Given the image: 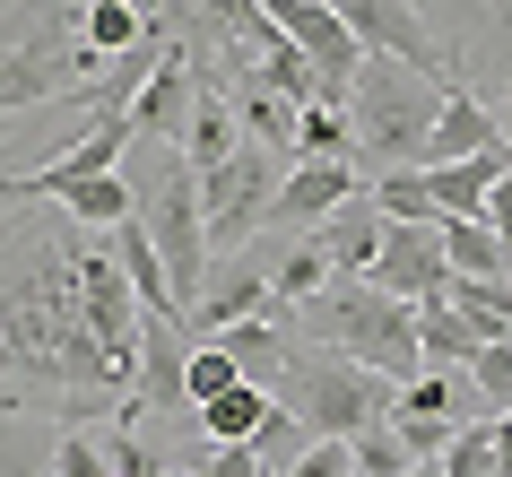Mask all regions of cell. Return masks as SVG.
<instances>
[{
  "mask_svg": "<svg viewBox=\"0 0 512 477\" xmlns=\"http://www.w3.org/2000/svg\"><path fill=\"white\" fill-rule=\"evenodd\" d=\"M79 252L70 243H35L18 269H0V365L27 373V382H53L70 399H131L122 373L96 339H87L79 313Z\"/></svg>",
  "mask_w": 512,
  "mask_h": 477,
  "instance_id": "obj_1",
  "label": "cell"
},
{
  "mask_svg": "<svg viewBox=\"0 0 512 477\" xmlns=\"http://www.w3.org/2000/svg\"><path fill=\"white\" fill-rule=\"evenodd\" d=\"M105 70L113 61L44 0V9H27V18L0 27V122L9 113H35V105H79L87 113V87L105 79Z\"/></svg>",
  "mask_w": 512,
  "mask_h": 477,
  "instance_id": "obj_2",
  "label": "cell"
},
{
  "mask_svg": "<svg viewBox=\"0 0 512 477\" xmlns=\"http://www.w3.org/2000/svg\"><path fill=\"white\" fill-rule=\"evenodd\" d=\"M278 408L313 434V443H356L365 425H391L400 408V382H382V373L348 365V356H330V347H287V365H278Z\"/></svg>",
  "mask_w": 512,
  "mask_h": 477,
  "instance_id": "obj_3",
  "label": "cell"
},
{
  "mask_svg": "<svg viewBox=\"0 0 512 477\" xmlns=\"http://www.w3.org/2000/svg\"><path fill=\"white\" fill-rule=\"evenodd\" d=\"M452 87H434L426 70H408L391 53H365L348 87V122H356V157H374V174L391 165H426V139H434V113H443Z\"/></svg>",
  "mask_w": 512,
  "mask_h": 477,
  "instance_id": "obj_4",
  "label": "cell"
},
{
  "mask_svg": "<svg viewBox=\"0 0 512 477\" xmlns=\"http://www.w3.org/2000/svg\"><path fill=\"white\" fill-rule=\"evenodd\" d=\"M304 330H313V347L382 373V382H400V391L426 373V356H417V304H400L382 287H322L304 304Z\"/></svg>",
  "mask_w": 512,
  "mask_h": 477,
  "instance_id": "obj_5",
  "label": "cell"
},
{
  "mask_svg": "<svg viewBox=\"0 0 512 477\" xmlns=\"http://www.w3.org/2000/svg\"><path fill=\"white\" fill-rule=\"evenodd\" d=\"M139 226H148V243H157V261H165L174 313H191L217 252H209V217H200V174L183 157H165V183H157V200H139Z\"/></svg>",
  "mask_w": 512,
  "mask_h": 477,
  "instance_id": "obj_6",
  "label": "cell"
},
{
  "mask_svg": "<svg viewBox=\"0 0 512 477\" xmlns=\"http://www.w3.org/2000/svg\"><path fill=\"white\" fill-rule=\"evenodd\" d=\"M330 9L348 18V35L365 44V53L408 61V70H426L434 87H469V61H460V44L434 27L417 0H330Z\"/></svg>",
  "mask_w": 512,
  "mask_h": 477,
  "instance_id": "obj_7",
  "label": "cell"
},
{
  "mask_svg": "<svg viewBox=\"0 0 512 477\" xmlns=\"http://www.w3.org/2000/svg\"><path fill=\"white\" fill-rule=\"evenodd\" d=\"M278 183H287V165L261 157V148H235L226 165H209V174H200V217H209V252H217V261H226V252H243V243H252V226H270Z\"/></svg>",
  "mask_w": 512,
  "mask_h": 477,
  "instance_id": "obj_8",
  "label": "cell"
},
{
  "mask_svg": "<svg viewBox=\"0 0 512 477\" xmlns=\"http://www.w3.org/2000/svg\"><path fill=\"white\" fill-rule=\"evenodd\" d=\"M122 148H131V113H87V131L61 157H44L35 174H9L0 200H61V191L96 183V174H122Z\"/></svg>",
  "mask_w": 512,
  "mask_h": 477,
  "instance_id": "obj_9",
  "label": "cell"
},
{
  "mask_svg": "<svg viewBox=\"0 0 512 477\" xmlns=\"http://www.w3.org/2000/svg\"><path fill=\"white\" fill-rule=\"evenodd\" d=\"M365 287L400 295V304H434V295L452 287L443 217H434V226H391V217H382V252H374V269H365Z\"/></svg>",
  "mask_w": 512,
  "mask_h": 477,
  "instance_id": "obj_10",
  "label": "cell"
},
{
  "mask_svg": "<svg viewBox=\"0 0 512 477\" xmlns=\"http://www.w3.org/2000/svg\"><path fill=\"white\" fill-rule=\"evenodd\" d=\"M252 313H287L270 295V269H261V252H226V261H209V287H200V304L183 313L191 339H217V330H235V321Z\"/></svg>",
  "mask_w": 512,
  "mask_h": 477,
  "instance_id": "obj_11",
  "label": "cell"
},
{
  "mask_svg": "<svg viewBox=\"0 0 512 477\" xmlns=\"http://www.w3.org/2000/svg\"><path fill=\"white\" fill-rule=\"evenodd\" d=\"M191 105H200V79H191V44L165 27V61L148 70V87L131 96V139H157V148H183Z\"/></svg>",
  "mask_w": 512,
  "mask_h": 477,
  "instance_id": "obj_12",
  "label": "cell"
},
{
  "mask_svg": "<svg viewBox=\"0 0 512 477\" xmlns=\"http://www.w3.org/2000/svg\"><path fill=\"white\" fill-rule=\"evenodd\" d=\"M183 321H139V382H131V408L139 417H191V391H183Z\"/></svg>",
  "mask_w": 512,
  "mask_h": 477,
  "instance_id": "obj_13",
  "label": "cell"
},
{
  "mask_svg": "<svg viewBox=\"0 0 512 477\" xmlns=\"http://www.w3.org/2000/svg\"><path fill=\"white\" fill-rule=\"evenodd\" d=\"M348 200H365L356 165H287V183H278V200H270V226H322V217L348 209Z\"/></svg>",
  "mask_w": 512,
  "mask_h": 477,
  "instance_id": "obj_14",
  "label": "cell"
},
{
  "mask_svg": "<svg viewBox=\"0 0 512 477\" xmlns=\"http://www.w3.org/2000/svg\"><path fill=\"white\" fill-rule=\"evenodd\" d=\"M512 174V148H478V157H460V165H426V191H434V209L443 217H486V191Z\"/></svg>",
  "mask_w": 512,
  "mask_h": 477,
  "instance_id": "obj_15",
  "label": "cell"
},
{
  "mask_svg": "<svg viewBox=\"0 0 512 477\" xmlns=\"http://www.w3.org/2000/svg\"><path fill=\"white\" fill-rule=\"evenodd\" d=\"M478 148H504V131H495V105H478L469 87H452V96H443V113H434L426 165H460V157H478Z\"/></svg>",
  "mask_w": 512,
  "mask_h": 477,
  "instance_id": "obj_16",
  "label": "cell"
},
{
  "mask_svg": "<svg viewBox=\"0 0 512 477\" xmlns=\"http://www.w3.org/2000/svg\"><path fill=\"white\" fill-rule=\"evenodd\" d=\"M478 347H495V339H486L469 313H452L443 295H434V304H417V356H426V373H469V356H478Z\"/></svg>",
  "mask_w": 512,
  "mask_h": 477,
  "instance_id": "obj_17",
  "label": "cell"
},
{
  "mask_svg": "<svg viewBox=\"0 0 512 477\" xmlns=\"http://www.w3.org/2000/svg\"><path fill=\"white\" fill-rule=\"evenodd\" d=\"M243 148V122H235V105L217 96V87H200V105H191V131H183V148L174 157L191 165V174H209V165H226Z\"/></svg>",
  "mask_w": 512,
  "mask_h": 477,
  "instance_id": "obj_18",
  "label": "cell"
},
{
  "mask_svg": "<svg viewBox=\"0 0 512 477\" xmlns=\"http://www.w3.org/2000/svg\"><path fill=\"white\" fill-rule=\"evenodd\" d=\"M235 122H243V148H261V157L296 165V105H278L270 87H235Z\"/></svg>",
  "mask_w": 512,
  "mask_h": 477,
  "instance_id": "obj_19",
  "label": "cell"
},
{
  "mask_svg": "<svg viewBox=\"0 0 512 477\" xmlns=\"http://www.w3.org/2000/svg\"><path fill=\"white\" fill-rule=\"evenodd\" d=\"M374 252H382V209L374 200H348V209L322 217V261L330 269H374Z\"/></svg>",
  "mask_w": 512,
  "mask_h": 477,
  "instance_id": "obj_20",
  "label": "cell"
},
{
  "mask_svg": "<svg viewBox=\"0 0 512 477\" xmlns=\"http://www.w3.org/2000/svg\"><path fill=\"white\" fill-rule=\"evenodd\" d=\"M261 417H270V382H235L226 399L191 408V425H200L209 443H252V434H261Z\"/></svg>",
  "mask_w": 512,
  "mask_h": 477,
  "instance_id": "obj_21",
  "label": "cell"
},
{
  "mask_svg": "<svg viewBox=\"0 0 512 477\" xmlns=\"http://www.w3.org/2000/svg\"><path fill=\"white\" fill-rule=\"evenodd\" d=\"M79 35H87L105 61H122L131 44H148V35H157V18H148L139 0H87V9H79Z\"/></svg>",
  "mask_w": 512,
  "mask_h": 477,
  "instance_id": "obj_22",
  "label": "cell"
},
{
  "mask_svg": "<svg viewBox=\"0 0 512 477\" xmlns=\"http://www.w3.org/2000/svg\"><path fill=\"white\" fill-rule=\"evenodd\" d=\"M296 165H356V122H348V105H304V113H296Z\"/></svg>",
  "mask_w": 512,
  "mask_h": 477,
  "instance_id": "obj_23",
  "label": "cell"
},
{
  "mask_svg": "<svg viewBox=\"0 0 512 477\" xmlns=\"http://www.w3.org/2000/svg\"><path fill=\"white\" fill-rule=\"evenodd\" d=\"M61 209H70V226H87V235H113V226H131V217H139V200H131L122 174H96V183L61 191Z\"/></svg>",
  "mask_w": 512,
  "mask_h": 477,
  "instance_id": "obj_24",
  "label": "cell"
},
{
  "mask_svg": "<svg viewBox=\"0 0 512 477\" xmlns=\"http://www.w3.org/2000/svg\"><path fill=\"white\" fill-rule=\"evenodd\" d=\"M391 226H434V191H426V165H391V174H374V191H365Z\"/></svg>",
  "mask_w": 512,
  "mask_h": 477,
  "instance_id": "obj_25",
  "label": "cell"
},
{
  "mask_svg": "<svg viewBox=\"0 0 512 477\" xmlns=\"http://www.w3.org/2000/svg\"><path fill=\"white\" fill-rule=\"evenodd\" d=\"M443 261H452V278H504V243L486 235L478 217H443Z\"/></svg>",
  "mask_w": 512,
  "mask_h": 477,
  "instance_id": "obj_26",
  "label": "cell"
},
{
  "mask_svg": "<svg viewBox=\"0 0 512 477\" xmlns=\"http://www.w3.org/2000/svg\"><path fill=\"white\" fill-rule=\"evenodd\" d=\"M243 382V365L226 356L217 339H191V356H183V391H191V408H209V399H226Z\"/></svg>",
  "mask_w": 512,
  "mask_h": 477,
  "instance_id": "obj_27",
  "label": "cell"
},
{
  "mask_svg": "<svg viewBox=\"0 0 512 477\" xmlns=\"http://www.w3.org/2000/svg\"><path fill=\"white\" fill-rule=\"evenodd\" d=\"M322 287H330V261H322V243H296L287 261H270V295H278V304H313Z\"/></svg>",
  "mask_w": 512,
  "mask_h": 477,
  "instance_id": "obj_28",
  "label": "cell"
},
{
  "mask_svg": "<svg viewBox=\"0 0 512 477\" xmlns=\"http://www.w3.org/2000/svg\"><path fill=\"white\" fill-rule=\"evenodd\" d=\"M443 477H495V417L478 425H452V443H443V460H434Z\"/></svg>",
  "mask_w": 512,
  "mask_h": 477,
  "instance_id": "obj_29",
  "label": "cell"
},
{
  "mask_svg": "<svg viewBox=\"0 0 512 477\" xmlns=\"http://www.w3.org/2000/svg\"><path fill=\"white\" fill-rule=\"evenodd\" d=\"M348 460H356V477H408L417 460H408V443H400V425H365L348 443Z\"/></svg>",
  "mask_w": 512,
  "mask_h": 477,
  "instance_id": "obj_30",
  "label": "cell"
},
{
  "mask_svg": "<svg viewBox=\"0 0 512 477\" xmlns=\"http://www.w3.org/2000/svg\"><path fill=\"white\" fill-rule=\"evenodd\" d=\"M469 391H478L486 417H504V408H512V339H495V347L469 356Z\"/></svg>",
  "mask_w": 512,
  "mask_h": 477,
  "instance_id": "obj_31",
  "label": "cell"
},
{
  "mask_svg": "<svg viewBox=\"0 0 512 477\" xmlns=\"http://www.w3.org/2000/svg\"><path fill=\"white\" fill-rule=\"evenodd\" d=\"M313 443L287 408H278V391H270V417H261V434H252V451H261V469H296V451Z\"/></svg>",
  "mask_w": 512,
  "mask_h": 477,
  "instance_id": "obj_32",
  "label": "cell"
},
{
  "mask_svg": "<svg viewBox=\"0 0 512 477\" xmlns=\"http://www.w3.org/2000/svg\"><path fill=\"white\" fill-rule=\"evenodd\" d=\"M460 9V61H469V35L478 44H512V0H452Z\"/></svg>",
  "mask_w": 512,
  "mask_h": 477,
  "instance_id": "obj_33",
  "label": "cell"
},
{
  "mask_svg": "<svg viewBox=\"0 0 512 477\" xmlns=\"http://www.w3.org/2000/svg\"><path fill=\"white\" fill-rule=\"evenodd\" d=\"M0 477H61L53 443H35L27 425H0Z\"/></svg>",
  "mask_w": 512,
  "mask_h": 477,
  "instance_id": "obj_34",
  "label": "cell"
},
{
  "mask_svg": "<svg viewBox=\"0 0 512 477\" xmlns=\"http://www.w3.org/2000/svg\"><path fill=\"white\" fill-rule=\"evenodd\" d=\"M53 469H61V477H113V451H105V443H87L79 425H70V434L53 443Z\"/></svg>",
  "mask_w": 512,
  "mask_h": 477,
  "instance_id": "obj_35",
  "label": "cell"
},
{
  "mask_svg": "<svg viewBox=\"0 0 512 477\" xmlns=\"http://www.w3.org/2000/svg\"><path fill=\"white\" fill-rule=\"evenodd\" d=\"M278 477H356V460H348V443H330V434H322V443L296 451V469H278Z\"/></svg>",
  "mask_w": 512,
  "mask_h": 477,
  "instance_id": "obj_36",
  "label": "cell"
},
{
  "mask_svg": "<svg viewBox=\"0 0 512 477\" xmlns=\"http://www.w3.org/2000/svg\"><path fill=\"white\" fill-rule=\"evenodd\" d=\"M391 425H400L408 460H443V443H452V417H391Z\"/></svg>",
  "mask_w": 512,
  "mask_h": 477,
  "instance_id": "obj_37",
  "label": "cell"
},
{
  "mask_svg": "<svg viewBox=\"0 0 512 477\" xmlns=\"http://www.w3.org/2000/svg\"><path fill=\"white\" fill-rule=\"evenodd\" d=\"M191 477H261V451L252 443H209V460H200Z\"/></svg>",
  "mask_w": 512,
  "mask_h": 477,
  "instance_id": "obj_38",
  "label": "cell"
},
{
  "mask_svg": "<svg viewBox=\"0 0 512 477\" xmlns=\"http://www.w3.org/2000/svg\"><path fill=\"white\" fill-rule=\"evenodd\" d=\"M478 226H486V235H495V243L512 252V174H504L495 191H486V217H478Z\"/></svg>",
  "mask_w": 512,
  "mask_h": 477,
  "instance_id": "obj_39",
  "label": "cell"
},
{
  "mask_svg": "<svg viewBox=\"0 0 512 477\" xmlns=\"http://www.w3.org/2000/svg\"><path fill=\"white\" fill-rule=\"evenodd\" d=\"M495 477H512V408L495 417Z\"/></svg>",
  "mask_w": 512,
  "mask_h": 477,
  "instance_id": "obj_40",
  "label": "cell"
},
{
  "mask_svg": "<svg viewBox=\"0 0 512 477\" xmlns=\"http://www.w3.org/2000/svg\"><path fill=\"white\" fill-rule=\"evenodd\" d=\"M408 477H443V469H434V460H417V469H408Z\"/></svg>",
  "mask_w": 512,
  "mask_h": 477,
  "instance_id": "obj_41",
  "label": "cell"
},
{
  "mask_svg": "<svg viewBox=\"0 0 512 477\" xmlns=\"http://www.w3.org/2000/svg\"><path fill=\"white\" fill-rule=\"evenodd\" d=\"M157 477H174V469H157Z\"/></svg>",
  "mask_w": 512,
  "mask_h": 477,
  "instance_id": "obj_42",
  "label": "cell"
},
{
  "mask_svg": "<svg viewBox=\"0 0 512 477\" xmlns=\"http://www.w3.org/2000/svg\"><path fill=\"white\" fill-rule=\"evenodd\" d=\"M261 477H278V469H261Z\"/></svg>",
  "mask_w": 512,
  "mask_h": 477,
  "instance_id": "obj_43",
  "label": "cell"
},
{
  "mask_svg": "<svg viewBox=\"0 0 512 477\" xmlns=\"http://www.w3.org/2000/svg\"><path fill=\"white\" fill-rule=\"evenodd\" d=\"M504 278H512V261H504Z\"/></svg>",
  "mask_w": 512,
  "mask_h": 477,
  "instance_id": "obj_44",
  "label": "cell"
}]
</instances>
